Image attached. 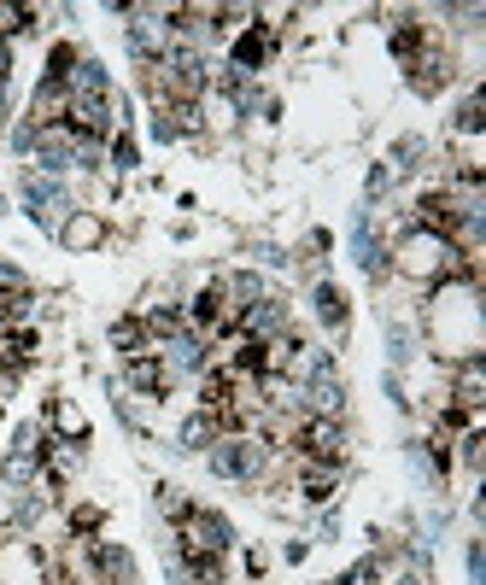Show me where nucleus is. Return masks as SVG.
Returning a JSON list of instances; mask_svg holds the SVG:
<instances>
[{
  "label": "nucleus",
  "mask_w": 486,
  "mask_h": 585,
  "mask_svg": "<svg viewBox=\"0 0 486 585\" xmlns=\"http://www.w3.org/2000/svg\"><path fill=\"white\" fill-rule=\"evenodd\" d=\"M445 77H451V54H445V47H428V54L410 59V82H416L423 94L445 89Z\"/></svg>",
  "instance_id": "7ed1b4c3"
},
{
  "label": "nucleus",
  "mask_w": 486,
  "mask_h": 585,
  "mask_svg": "<svg viewBox=\"0 0 486 585\" xmlns=\"http://www.w3.org/2000/svg\"><path fill=\"white\" fill-rule=\"evenodd\" d=\"M393 264L398 275H410V282H458V252H451V240L440 234H428V229H410L405 240H398V252H393Z\"/></svg>",
  "instance_id": "f03ea898"
},
{
  "label": "nucleus",
  "mask_w": 486,
  "mask_h": 585,
  "mask_svg": "<svg viewBox=\"0 0 486 585\" xmlns=\"http://www.w3.org/2000/svg\"><path fill=\"white\" fill-rule=\"evenodd\" d=\"M129 381H136L141 392H164L171 387V369L159 364V352L153 357H129Z\"/></svg>",
  "instance_id": "423d86ee"
},
{
  "label": "nucleus",
  "mask_w": 486,
  "mask_h": 585,
  "mask_svg": "<svg viewBox=\"0 0 486 585\" xmlns=\"http://www.w3.org/2000/svg\"><path fill=\"white\" fill-rule=\"evenodd\" d=\"M182 439H188L194 451H206V445H217V439H223V422H217V416H206V410H194V416H188V427H182Z\"/></svg>",
  "instance_id": "0eeeda50"
},
{
  "label": "nucleus",
  "mask_w": 486,
  "mask_h": 585,
  "mask_svg": "<svg viewBox=\"0 0 486 585\" xmlns=\"http://www.w3.org/2000/svg\"><path fill=\"white\" fill-rule=\"evenodd\" d=\"M100 521H106V515H100L94 504H82V509L71 515V532H82V539H89V532H100Z\"/></svg>",
  "instance_id": "9d476101"
},
{
  "label": "nucleus",
  "mask_w": 486,
  "mask_h": 585,
  "mask_svg": "<svg viewBox=\"0 0 486 585\" xmlns=\"http://www.w3.org/2000/svg\"><path fill=\"white\" fill-rule=\"evenodd\" d=\"M299 486H305L311 504H328L334 486H340V469H328V462H299Z\"/></svg>",
  "instance_id": "39448f33"
},
{
  "label": "nucleus",
  "mask_w": 486,
  "mask_h": 585,
  "mask_svg": "<svg viewBox=\"0 0 486 585\" xmlns=\"http://www.w3.org/2000/svg\"><path fill=\"white\" fill-rule=\"evenodd\" d=\"M458 129H463V135H475V129H481V94H468V100H463V112H458Z\"/></svg>",
  "instance_id": "9b49d317"
},
{
  "label": "nucleus",
  "mask_w": 486,
  "mask_h": 585,
  "mask_svg": "<svg viewBox=\"0 0 486 585\" xmlns=\"http://www.w3.org/2000/svg\"><path fill=\"white\" fill-rule=\"evenodd\" d=\"M100 234H106V229H100V217H77L71 229H65V246H100Z\"/></svg>",
  "instance_id": "6e6552de"
},
{
  "label": "nucleus",
  "mask_w": 486,
  "mask_h": 585,
  "mask_svg": "<svg viewBox=\"0 0 486 585\" xmlns=\"http://www.w3.org/2000/svg\"><path fill=\"white\" fill-rule=\"evenodd\" d=\"M47 422H59L71 439H82V434H89V422H82V410H71V404H54V410H47Z\"/></svg>",
  "instance_id": "1a4fd4ad"
},
{
  "label": "nucleus",
  "mask_w": 486,
  "mask_h": 585,
  "mask_svg": "<svg viewBox=\"0 0 486 585\" xmlns=\"http://www.w3.org/2000/svg\"><path fill=\"white\" fill-rule=\"evenodd\" d=\"M176 544H182V562L194 567V580H206V585L223 580L229 527L217 521L211 509H176Z\"/></svg>",
  "instance_id": "f257e3e1"
},
{
  "label": "nucleus",
  "mask_w": 486,
  "mask_h": 585,
  "mask_svg": "<svg viewBox=\"0 0 486 585\" xmlns=\"http://www.w3.org/2000/svg\"><path fill=\"white\" fill-rule=\"evenodd\" d=\"M270 47H276V30H270V24H253L241 42H234V71H258Z\"/></svg>",
  "instance_id": "20e7f679"
}]
</instances>
